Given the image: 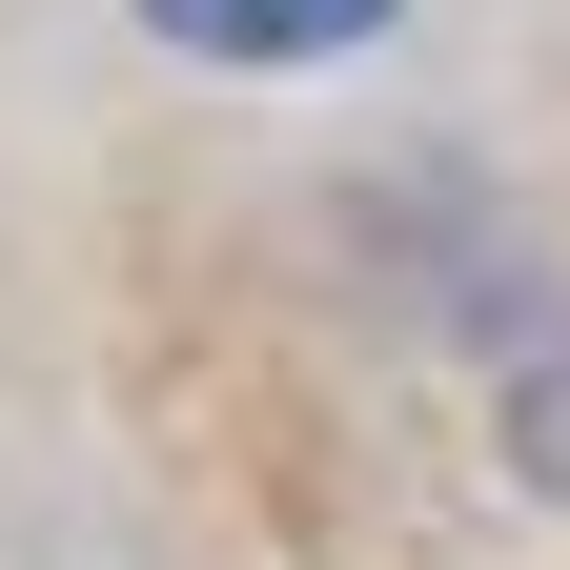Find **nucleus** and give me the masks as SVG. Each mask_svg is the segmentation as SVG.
Listing matches in <instances>:
<instances>
[{
	"mask_svg": "<svg viewBox=\"0 0 570 570\" xmlns=\"http://www.w3.org/2000/svg\"><path fill=\"white\" fill-rule=\"evenodd\" d=\"M142 21H164L184 61H346L387 0H142Z\"/></svg>",
	"mask_w": 570,
	"mask_h": 570,
	"instance_id": "nucleus-1",
	"label": "nucleus"
}]
</instances>
